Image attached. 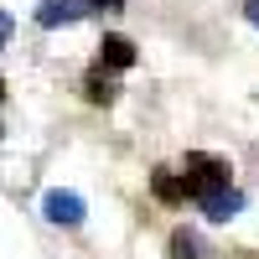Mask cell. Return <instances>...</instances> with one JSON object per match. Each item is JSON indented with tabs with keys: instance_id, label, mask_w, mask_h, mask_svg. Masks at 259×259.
Returning a JSON list of instances; mask_svg holds the SVG:
<instances>
[{
	"instance_id": "cell-1",
	"label": "cell",
	"mask_w": 259,
	"mask_h": 259,
	"mask_svg": "<svg viewBox=\"0 0 259 259\" xmlns=\"http://www.w3.org/2000/svg\"><path fill=\"white\" fill-rule=\"evenodd\" d=\"M182 182H187L192 197H202V192H212V187H228V161H223V156H202V150H192L187 166H182Z\"/></svg>"
},
{
	"instance_id": "cell-2",
	"label": "cell",
	"mask_w": 259,
	"mask_h": 259,
	"mask_svg": "<svg viewBox=\"0 0 259 259\" xmlns=\"http://www.w3.org/2000/svg\"><path fill=\"white\" fill-rule=\"evenodd\" d=\"M89 16V0H41L36 6V26H73V21Z\"/></svg>"
},
{
	"instance_id": "cell-3",
	"label": "cell",
	"mask_w": 259,
	"mask_h": 259,
	"mask_svg": "<svg viewBox=\"0 0 259 259\" xmlns=\"http://www.w3.org/2000/svg\"><path fill=\"white\" fill-rule=\"evenodd\" d=\"M197 202H202V218H207V223H228L233 212L244 207V197H239L233 187H212V192H202Z\"/></svg>"
},
{
	"instance_id": "cell-4",
	"label": "cell",
	"mask_w": 259,
	"mask_h": 259,
	"mask_svg": "<svg viewBox=\"0 0 259 259\" xmlns=\"http://www.w3.org/2000/svg\"><path fill=\"white\" fill-rule=\"evenodd\" d=\"M41 212H47L52 223L73 228V223H83V197L78 192H47V197H41Z\"/></svg>"
},
{
	"instance_id": "cell-5",
	"label": "cell",
	"mask_w": 259,
	"mask_h": 259,
	"mask_svg": "<svg viewBox=\"0 0 259 259\" xmlns=\"http://www.w3.org/2000/svg\"><path fill=\"white\" fill-rule=\"evenodd\" d=\"M99 62H104V68H130V62H135V41H130V36H104Z\"/></svg>"
},
{
	"instance_id": "cell-6",
	"label": "cell",
	"mask_w": 259,
	"mask_h": 259,
	"mask_svg": "<svg viewBox=\"0 0 259 259\" xmlns=\"http://www.w3.org/2000/svg\"><path fill=\"white\" fill-rule=\"evenodd\" d=\"M150 192H156L161 202H187V197H192L187 182L177 177V171H156V177H150Z\"/></svg>"
},
{
	"instance_id": "cell-7",
	"label": "cell",
	"mask_w": 259,
	"mask_h": 259,
	"mask_svg": "<svg viewBox=\"0 0 259 259\" xmlns=\"http://www.w3.org/2000/svg\"><path fill=\"white\" fill-rule=\"evenodd\" d=\"M89 99H94V104H109V99H114V83L104 78V73H94V78H89Z\"/></svg>"
},
{
	"instance_id": "cell-8",
	"label": "cell",
	"mask_w": 259,
	"mask_h": 259,
	"mask_svg": "<svg viewBox=\"0 0 259 259\" xmlns=\"http://www.w3.org/2000/svg\"><path fill=\"white\" fill-rule=\"evenodd\" d=\"M171 249H177L182 259H192V254H197V233H187V228H177V239H171Z\"/></svg>"
},
{
	"instance_id": "cell-9",
	"label": "cell",
	"mask_w": 259,
	"mask_h": 259,
	"mask_svg": "<svg viewBox=\"0 0 259 259\" xmlns=\"http://www.w3.org/2000/svg\"><path fill=\"white\" fill-rule=\"evenodd\" d=\"M6 41H11V16L0 11V47H6Z\"/></svg>"
},
{
	"instance_id": "cell-10",
	"label": "cell",
	"mask_w": 259,
	"mask_h": 259,
	"mask_svg": "<svg viewBox=\"0 0 259 259\" xmlns=\"http://www.w3.org/2000/svg\"><path fill=\"white\" fill-rule=\"evenodd\" d=\"M244 16H249V26H259V0H249V6H244Z\"/></svg>"
},
{
	"instance_id": "cell-11",
	"label": "cell",
	"mask_w": 259,
	"mask_h": 259,
	"mask_svg": "<svg viewBox=\"0 0 259 259\" xmlns=\"http://www.w3.org/2000/svg\"><path fill=\"white\" fill-rule=\"evenodd\" d=\"M0 99H6V78H0Z\"/></svg>"
},
{
	"instance_id": "cell-12",
	"label": "cell",
	"mask_w": 259,
	"mask_h": 259,
	"mask_svg": "<svg viewBox=\"0 0 259 259\" xmlns=\"http://www.w3.org/2000/svg\"><path fill=\"white\" fill-rule=\"evenodd\" d=\"M0 135H6V130H0Z\"/></svg>"
}]
</instances>
